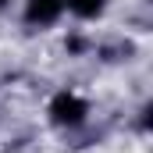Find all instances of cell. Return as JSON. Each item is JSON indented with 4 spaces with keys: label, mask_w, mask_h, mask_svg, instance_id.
Returning <instances> with one entry per match:
<instances>
[{
    "label": "cell",
    "mask_w": 153,
    "mask_h": 153,
    "mask_svg": "<svg viewBox=\"0 0 153 153\" xmlns=\"http://www.w3.org/2000/svg\"><path fill=\"white\" fill-rule=\"evenodd\" d=\"M50 114H53L57 125H78V121L85 117V103H82L78 96H71V93H61V96L53 100Z\"/></svg>",
    "instance_id": "6da1fadb"
},
{
    "label": "cell",
    "mask_w": 153,
    "mask_h": 153,
    "mask_svg": "<svg viewBox=\"0 0 153 153\" xmlns=\"http://www.w3.org/2000/svg\"><path fill=\"white\" fill-rule=\"evenodd\" d=\"M57 14H61V0H29V7H25V18L36 25H50Z\"/></svg>",
    "instance_id": "7a4b0ae2"
},
{
    "label": "cell",
    "mask_w": 153,
    "mask_h": 153,
    "mask_svg": "<svg viewBox=\"0 0 153 153\" xmlns=\"http://www.w3.org/2000/svg\"><path fill=\"white\" fill-rule=\"evenodd\" d=\"M68 7L75 14H82V18H93V14L103 11V0H68Z\"/></svg>",
    "instance_id": "3957f363"
}]
</instances>
